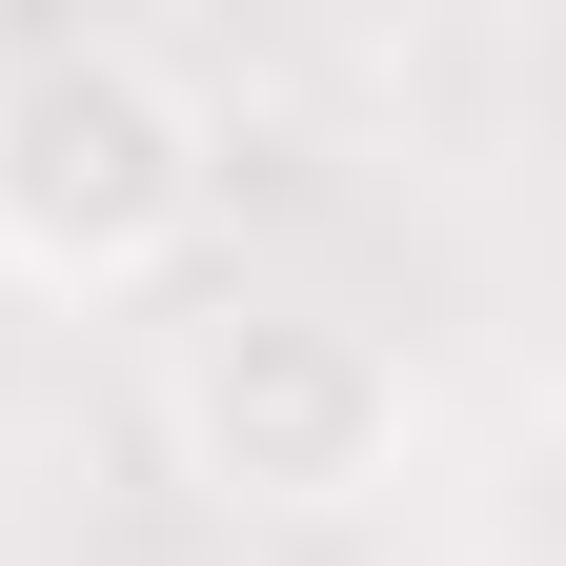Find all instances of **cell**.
<instances>
[{"label": "cell", "instance_id": "1", "mask_svg": "<svg viewBox=\"0 0 566 566\" xmlns=\"http://www.w3.org/2000/svg\"><path fill=\"white\" fill-rule=\"evenodd\" d=\"M202 223H223V122L182 102L163 41H102V21L0 41V283L142 304Z\"/></svg>", "mask_w": 566, "mask_h": 566}, {"label": "cell", "instance_id": "2", "mask_svg": "<svg viewBox=\"0 0 566 566\" xmlns=\"http://www.w3.org/2000/svg\"><path fill=\"white\" fill-rule=\"evenodd\" d=\"M163 446H182V485H223L263 526H344L405 485V344L344 304H223L163 365Z\"/></svg>", "mask_w": 566, "mask_h": 566}]
</instances>
